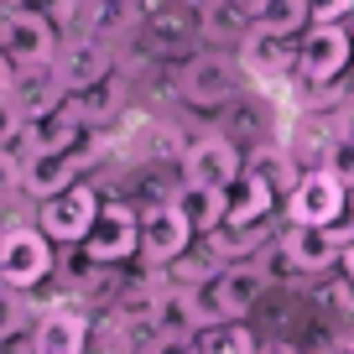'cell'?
Segmentation results:
<instances>
[{
  "label": "cell",
  "instance_id": "cell-23",
  "mask_svg": "<svg viewBox=\"0 0 354 354\" xmlns=\"http://www.w3.org/2000/svg\"><path fill=\"white\" fill-rule=\"evenodd\" d=\"M73 104H78V115H84V125L94 131V125H104L115 110H120V78H100V84H88V88H78L73 94Z\"/></svg>",
  "mask_w": 354,
  "mask_h": 354
},
{
  "label": "cell",
  "instance_id": "cell-26",
  "mask_svg": "<svg viewBox=\"0 0 354 354\" xmlns=\"http://www.w3.org/2000/svg\"><path fill=\"white\" fill-rule=\"evenodd\" d=\"M141 354H198V339H183V333H151Z\"/></svg>",
  "mask_w": 354,
  "mask_h": 354
},
{
  "label": "cell",
  "instance_id": "cell-24",
  "mask_svg": "<svg viewBox=\"0 0 354 354\" xmlns=\"http://www.w3.org/2000/svg\"><path fill=\"white\" fill-rule=\"evenodd\" d=\"M26 323H32V302H26V292H16V287L0 281V339L26 333Z\"/></svg>",
  "mask_w": 354,
  "mask_h": 354
},
{
  "label": "cell",
  "instance_id": "cell-30",
  "mask_svg": "<svg viewBox=\"0 0 354 354\" xmlns=\"http://www.w3.org/2000/svg\"><path fill=\"white\" fill-rule=\"evenodd\" d=\"M323 354H354V333H339V339L323 344Z\"/></svg>",
  "mask_w": 354,
  "mask_h": 354
},
{
  "label": "cell",
  "instance_id": "cell-33",
  "mask_svg": "<svg viewBox=\"0 0 354 354\" xmlns=\"http://www.w3.org/2000/svg\"><path fill=\"white\" fill-rule=\"evenodd\" d=\"M344 26H349V37H354V11H349V21H344Z\"/></svg>",
  "mask_w": 354,
  "mask_h": 354
},
{
  "label": "cell",
  "instance_id": "cell-3",
  "mask_svg": "<svg viewBox=\"0 0 354 354\" xmlns=\"http://www.w3.org/2000/svg\"><path fill=\"white\" fill-rule=\"evenodd\" d=\"M349 183H344L333 167H308V172L297 177L287 188V219L292 224H339L344 209H349Z\"/></svg>",
  "mask_w": 354,
  "mask_h": 354
},
{
  "label": "cell",
  "instance_id": "cell-1",
  "mask_svg": "<svg viewBox=\"0 0 354 354\" xmlns=\"http://www.w3.org/2000/svg\"><path fill=\"white\" fill-rule=\"evenodd\" d=\"M57 271L53 240H47L42 224H16V230L0 234V281L16 292H37L47 277Z\"/></svg>",
  "mask_w": 354,
  "mask_h": 354
},
{
  "label": "cell",
  "instance_id": "cell-8",
  "mask_svg": "<svg viewBox=\"0 0 354 354\" xmlns=\"http://www.w3.org/2000/svg\"><path fill=\"white\" fill-rule=\"evenodd\" d=\"M193 240H198V230H193L183 198L151 203V209L141 214V255H146L151 266H172L177 255L193 250Z\"/></svg>",
  "mask_w": 354,
  "mask_h": 354
},
{
  "label": "cell",
  "instance_id": "cell-7",
  "mask_svg": "<svg viewBox=\"0 0 354 354\" xmlns=\"http://www.w3.org/2000/svg\"><path fill=\"white\" fill-rule=\"evenodd\" d=\"M0 53L11 57L21 73H37V68L57 63V32L42 11H6L0 21Z\"/></svg>",
  "mask_w": 354,
  "mask_h": 354
},
{
  "label": "cell",
  "instance_id": "cell-11",
  "mask_svg": "<svg viewBox=\"0 0 354 354\" xmlns=\"http://www.w3.org/2000/svg\"><path fill=\"white\" fill-rule=\"evenodd\" d=\"M297 42L302 37H287V32H261V26H250L240 42V68L250 78H261V84H277V78L297 73Z\"/></svg>",
  "mask_w": 354,
  "mask_h": 354
},
{
  "label": "cell",
  "instance_id": "cell-6",
  "mask_svg": "<svg viewBox=\"0 0 354 354\" xmlns=\"http://www.w3.org/2000/svg\"><path fill=\"white\" fill-rule=\"evenodd\" d=\"M104 198L88 183H73V188H63L57 198H42V209H37V224L47 230V240L53 245H84L88 230H94V219H100Z\"/></svg>",
  "mask_w": 354,
  "mask_h": 354
},
{
  "label": "cell",
  "instance_id": "cell-21",
  "mask_svg": "<svg viewBox=\"0 0 354 354\" xmlns=\"http://www.w3.org/2000/svg\"><path fill=\"white\" fill-rule=\"evenodd\" d=\"M183 209H188L193 230L209 234L230 219V188H183Z\"/></svg>",
  "mask_w": 354,
  "mask_h": 354
},
{
  "label": "cell",
  "instance_id": "cell-20",
  "mask_svg": "<svg viewBox=\"0 0 354 354\" xmlns=\"http://www.w3.org/2000/svg\"><path fill=\"white\" fill-rule=\"evenodd\" d=\"M250 26H261V32H287V37H302V32L313 26L308 0H250Z\"/></svg>",
  "mask_w": 354,
  "mask_h": 354
},
{
  "label": "cell",
  "instance_id": "cell-28",
  "mask_svg": "<svg viewBox=\"0 0 354 354\" xmlns=\"http://www.w3.org/2000/svg\"><path fill=\"white\" fill-rule=\"evenodd\" d=\"M16 78H21V68H16L11 57H6V53H0V104L11 100V88H16Z\"/></svg>",
  "mask_w": 354,
  "mask_h": 354
},
{
  "label": "cell",
  "instance_id": "cell-29",
  "mask_svg": "<svg viewBox=\"0 0 354 354\" xmlns=\"http://www.w3.org/2000/svg\"><path fill=\"white\" fill-rule=\"evenodd\" d=\"M0 354H37V333H11V339H0Z\"/></svg>",
  "mask_w": 354,
  "mask_h": 354
},
{
  "label": "cell",
  "instance_id": "cell-32",
  "mask_svg": "<svg viewBox=\"0 0 354 354\" xmlns=\"http://www.w3.org/2000/svg\"><path fill=\"white\" fill-rule=\"evenodd\" d=\"M339 266H344V277H349V281H354V240H349V245H344V261H339Z\"/></svg>",
  "mask_w": 354,
  "mask_h": 354
},
{
  "label": "cell",
  "instance_id": "cell-31",
  "mask_svg": "<svg viewBox=\"0 0 354 354\" xmlns=\"http://www.w3.org/2000/svg\"><path fill=\"white\" fill-rule=\"evenodd\" d=\"M261 354H302V349L287 344V339H271V344H261Z\"/></svg>",
  "mask_w": 354,
  "mask_h": 354
},
{
  "label": "cell",
  "instance_id": "cell-27",
  "mask_svg": "<svg viewBox=\"0 0 354 354\" xmlns=\"http://www.w3.org/2000/svg\"><path fill=\"white\" fill-rule=\"evenodd\" d=\"M354 0H308V16L313 21H349Z\"/></svg>",
  "mask_w": 354,
  "mask_h": 354
},
{
  "label": "cell",
  "instance_id": "cell-14",
  "mask_svg": "<svg viewBox=\"0 0 354 354\" xmlns=\"http://www.w3.org/2000/svg\"><path fill=\"white\" fill-rule=\"evenodd\" d=\"M88 156H84V146H57V151H37L32 162L21 167V183L32 198H57L63 188H73L78 183V167H84Z\"/></svg>",
  "mask_w": 354,
  "mask_h": 354
},
{
  "label": "cell",
  "instance_id": "cell-4",
  "mask_svg": "<svg viewBox=\"0 0 354 354\" xmlns=\"http://www.w3.org/2000/svg\"><path fill=\"white\" fill-rule=\"evenodd\" d=\"M78 250H84L88 266H120L131 255H141V214L125 198H104L100 219H94V230Z\"/></svg>",
  "mask_w": 354,
  "mask_h": 354
},
{
  "label": "cell",
  "instance_id": "cell-17",
  "mask_svg": "<svg viewBox=\"0 0 354 354\" xmlns=\"http://www.w3.org/2000/svg\"><path fill=\"white\" fill-rule=\"evenodd\" d=\"M57 78L68 84V94H78V88H88V84H100V78H110L115 73V53L104 42H94V37H78L68 53H57Z\"/></svg>",
  "mask_w": 354,
  "mask_h": 354
},
{
  "label": "cell",
  "instance_id": "cell-13",
  "mask_svg": "<svg viewBox=\"0 0 354 354\" xmlns=\"http://www.w3.org/2000/svg\"><path fill=\"white\" fill-rule=\"evenodd\" d=\"M73 100L68 94V84L57 78V68H37V73H21L11 88V100H6V120H42V115L63 110V104Z\"/></svg>",
  "mask_w": 354,
  "mask_h": 354
},
{
  "label": "cell",
  "instance_id": "cell-5",
  "mask_svg": "<svg viewBox=\"0 0 354 354\" xmlns=\"http://www.w3.org/2000/svg\"><path fill=\"white\" fill-rule=\"evenodd\" d=\"M177 167H183V188H234L245 172V156L230 136H198L183 146Z\"/></svg>",
  "mask_w": 354,
  "mask_h": 354
},
{
  "label": "cell",
  "instance_id": "cell-19",
  "mask_svg": "<svg viewBox=\"0 0 354 354\" xmlns=\"http://www.w3.org/2000/svg\"><path fill=\"white\" fill-rule=\"evenodd\" d=\"M266 245H271V230H266V224H219V230L203 234V250H214L224 266L255 261Z\"/></svg>",
  "mask_w": 354,
  "mask_h": 354
},
{
  "label": "cell",
  "instance_id": "cell-22",
  "mask_svg": "<svg viewBox=\"0 0 354 354\" xmlns=\"http://www.w3.org/2000/svg\"><path fill=\"white\" fill-rule=\"evenodd\" d=\"M198 354H261V339L250 333V323H214L198 333Z\"/></svg>",
  "mask_w": 354,
  "mask_h": 354
},
{
  "label": "cell",
  "instance_id": "cell-9",
  "mask_svg": "<svg viewBox=\"0 0 354 354\" xmlns=\"http://www.w3.org/2000/svg\"><path fill=\"white\" fill-rule=\"evenodd\" d=\"M261 292H266L261 266H255V261H234V266H224L219 277L203 287V308H209L214 323H240L245 313L261 302Z\"/></svg>",
  "mask_w": 354,
  "mask_h": 354
},
{
  "label": "cell",
  "instance_id": "cell-16",
  "mask_svg": "<svg viewBox=\"0 0 354 354\" xmlns=\"http://www.w3.org/2000/svg\"><path fill=\"white\" fill-rule=\"evenodd\" d=\"M32 333H37V354H88V344H94V328L78 308H47Z\"/></svg>",
  "mask_w": 354,
  "mask_h": 354
},
{
  "label": "cell",
  "instance_id": "cell-12",
  "mask_svg": "<svg viewBox=\"0 0 354 354\" xmlns=\"http://www.w3.org/2000/svg\"><path fill=\"white\" fill-rule=\"evenodd\" d=\"M203 328H214L209 308H203V292L183 287V281H162V292H156V313H151V333H183V339H198Z\"/></svg>",
  "mask_w": 354,
  "mask_h": 354
},
{
  "label": "cell",
  "instance_id": "cell-2",
  "mask_svg": "<svg viewBox=\"0 0 354 354\" xmlns=\"http://www.w3.org/2000/svg\"><path fill=\"white\" fill-rule=\"evenodd\" d=\"M354 63V37L344 21H313L297 42V78L313 88H328L349 73Z\"/></svg>",
  "mask_w": 354,
  "mask_h": 354
},
{
  "label": "cell",
  "instance_id": "cell-25",
  "mask_svg": "<svg viewBox=\"0 0 354 354\" xmlns=\"http://www.w3.org/2000/svg\"><path fill=\"white\" fill-rule=\"evenodd\" d=\"M323 167H333V172L354 188V136H333V141H328V162H323Z\"/></svg>",
  "mask_w": 354,
  "mask_h": 354
},
{
  "label": "cell",
  "instance_id": "cell-15",
  "mask_svg": "<svg viewBox=\"0 0 354 354\" xmlns=\"http://www.w3.org/2000/svg\"><path fill=\"white\" fill-rule=\"evenodd\" d=\"M281 245H287L292 266H297L302 277L333 271V266L344 261V240H339V230H328V224H292V230L281 234Z\"/></svg>",
  "mask_w": 354,
  "mask_h": 354
},
{
  "label": "cell",
  "instance_id": "cell-10",
  "mask_svg": "<svg viewBox=\"0 0 354 354\" xmlns=\"http://www.w3.org/2000/svg\"><path fill=\"white\" fill-rule=\"evenodd\" d=\"M234 88H240V73H234V63H224V57L214 53H198L183 63V73H177V94L188 104H198V110H214V104H230Z\"/></svg>",
  "mask_w": 354,
  "mask_h": 354
},
{
  "label": "cell",
  "instance_id": "cell-18",
  "mask_svg": "<svg viewBox=\"0 0 354 354\" xmlns=\"http://www.w3.org/2000/svg\"><path fill=\"white\" fill-rule=\"evenodd\" d=\"M271 209H277V188H271V177L255 172V167H245L240 183L230 188V219H224V224H266V219H271Z\"/></svg>",
  "mask_w": 354,
  "mask_h": 354
}]
</instances>
